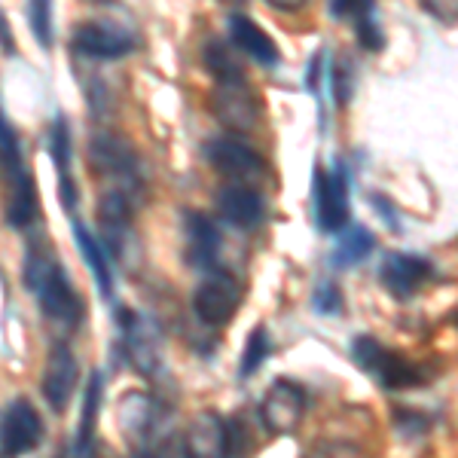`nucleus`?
<instances>
[{
    "label": "nucleus",
    "mask_w": 458,
    "mask_h": 458,
    "mask_svg": "<svg viewBox=\"0 0 458 458\" xmlns=\"http://www.w3.org/2000/svg\"><path fill=\"white\" fill-rule=\"evenodd\" d=\"M352 25H354V34H358V43L367 53H382V49H386V28H382V21H379L376 0H370V4L352 19Z\"/></svg>",
    "instance_id": "obj_26"
},
{
    "label": "nucleus",
    "mask_w": 458,
    "mask_h": 458,
    "mask_svg": "<svg viewBox=\"0 0 458 458\" xmlns=\"http://www.w3.org/2000/svg\"><path fill=\"white\" fill-rule=\"evenodd\" d=\"M312 309L318 315H343V291L334 282H318V287L312 291Z\"/></svg>",
    "instance_id": "obj_29"
},
{
    "label": "nucleus",
    "mask_w": 458,
    "mask_h": 458,
    "mask_svg": "<svg viewBox=\"0 0 458 458\" xmlns=\"http://www.w3.org/2000/svg\"><path fill=\"white\" fill-rule=\"evenodd\" d=\"M352 62H339V64H330V89H334V98H336V107H345L352 101V86H354V77H352Z\"/></svg>",
    "instance_id": "obj_30"
},
{
    "label": "nucleus",
    "mask_w": 458,
    "mask_h": 458,
    "mask_svg": "<svg viewBox=\"0 0 458 458\" xmlns=\"http://www.w3.org/2000/svg\"><path fill=\"white\" fill-rule=\"evenodd\" d=\"M211 114L224 129L235 131V135H248L263 120V98L248 83V77L214 80Z\"/></svg>",
    "instance_id": "obj_6"
},
{
    "label": "nucleus",
    "mask_w": 458,
    "mask_h": 458,
    "mask_svg": "<svg viewBox=\"0 0 458 458\" xmlns=\"http://www.w3.org/2000/svg\"><path fill=\"white\" fill-rule=\"evenodd\" d=\"M352 360L388 391H406L422 386V370L412 360H406L401 352L388 349V345H382L373 336L352 339Z\"/></svg>",
    "instance_id": "obj_5"
},
{
    "label": "nucleus",
    "mask_w": 458,
    "mask_h": 458,
    "mask_svg": "<svg viewBox=\"0 0 458 458\" xmlns=\"http://www.w3.org/2000/svg\"><path fill=\"white\" fill-rule=\"evenodd\" d=\"M0 49L4 53H16V43H13V31H10V25H6V19L0 16Z\"/></svg>",
    "instance_id": "obj_33"
},
{
    "label": "nucleus",
    "mask_w": 458,
    "mask_h": 458,
    "mask_svg": "<svg viewBox=\"0 0 458 458\" xmlns=\"http://www.w3.org/2000/svg\"><path fill=\"white\" fill-rule=\"evenodd\" d=\"M229 43L254 58L260 68H278L282 64V49L276 47V40L245 13H233L229 16Z\"/></svg>",
    "instance_id": "obj_20"
},
{
    "label": "nucleus",
    "mask_w": 458,
    "mask_h": 458,
    "mask_svg": "<svg viewBox=\"0 0 458 458\" xmlns=\"http://www.w3.org/2000/svg\"><path fill=\"white\" fill-rule=\"evenodd\" d=\"M77 382H80V364L73 358V352L64 343L53 345L47 358V367H43V379H40V391L47 397L49 410L53 412H64L68 403L77 394Z\"/></svg>",
    "instance_id": "obj_16"
},
{
    "label": "nucleus",
    "mask_w": 458,
    "mask_h": 458,
    "mask_svg": "<svg viewBox=\"0 0 458 458\" xmlns=\"http://www.w3.org/2000/svg\"><path fill=\"white\" fill-rule=\"evenodd\" d=\"M202 157L208 159L214 172L229 177V181L257 183L269 172V165H266L260 153L250 150L248 144L235 141V138H211V141L202 144Z\"/></svg>",
    "instance_id": "obj_11"
},
{
    "label": "nucleus",
    "mask_w": 458,
    "mask_h": 458,
    "mask_svg": "<svg viewBox=\"0 0 458 458\" xmlns=\"http://www.w3.org/2000/svg\"><path fill=\"white\" fill-rule=\"evenodd\" d=\"M120 428L125 443L141 455L165 453L168 440H172L168 410L144 391H129L120 401Z\"/></svg>",
    "instance_id": "obj_3"
},
{
    "label": "nucleus",
    "mask_w": 458,
    "mask_h": 458,
    "mask_svg": "<svg viewBox=\"0 0 458 458\" xmlns=\"http://www.w3.org/2000/svg\"><path fill=\"white\" fill-rule=\"evenodd\" d=\"M21 278H25V287L37 297L49 321H55L64 330L80 327V321L86 318V300L77 293L68 269L62 266L47 239L28 242Z\"/></svg>",
    "instance_id": "obj_1"
},
{
    "label": "nucleus",
    "mask_w": 458,
    "mask_h": 458,
    "mask_svg": "<svg viewBox=\"0 0 458 458\" xmlns=\"http://www.w3.org/2000/svg\"><path fill=\"white\" fill-rule=\"evenodd\" d=\"M352 217V172L345 159H334L327 172H315V220L318 229L336 235Z\"/></svg>",
    "instance_id": "obj_7"
},
{
    "label": "nucleus",
    "mask_w": 458,
    "mask_h": 458,
    "mask_svg": "<svg viewBox=\"0 0 458 458\" xmlns=\"http://www.w3.org/2000/svg\"><path fill=\"white\" fill-rule=\"evenodd\" d=\"M242 300H245V287L239 284V278L217 266V269L205 272V278L193 291V312L202 324L220 330L235 321Z\"/></svg>",
    "instance_id": "obj_9"
},
{
    "label": "nucleus",
    "mask_w": 458,
    "mask_h": 458,
    "mask_svg": "<svg viewBox=\"0 0 458 458\" xmlns=\"http://www.w3.org/2000/svg\"><path fill=\"white\" fill-rule=\"evenodd\" d=\"M89 168L105 177L110 190H123L131 199L141 196L144 172L135 147L120 135H95L89 141Z\"/></svg>",
    "instance_id": "obj_4"
},
{
    "label": "nucleus",
    "mask_w": 458,
    "mask_h": 458,
    "mask_svg": "<svg viewBox=\"0 0 458 458\" xmlns=\"http://www.w3.org/2000/svg\"><path fill=\"white\" fill-rule=\"evenodd\" d=\"M131 211H135V199L123 190H105L98 199V226H101V245L107 254L120 263L138 260V242L135 229H131Z\"/></svg>",
    "instance_id": "obj_8"
},
{
    "label": "nucleus",
    "mask_w": 458,
    "mask_h": 458,
    "mask_svg": "<svg viewBox=\"0 0 458 458\" xmlns=\"http://www.w3.org/2000/svg\"><path fill=\"white\" fill-rule=\"evenodd\" d=\"M116 321H120V343L125 360L141 376H157L162 367V330L157 318L120 309Z\"/></svg>",
    "instance_id": "obj_10"
},
{
    "label": "nucleus",
    "mask_w": 458,
    "mask_h": 458,
    "mask_svg": "<svg viewBox=\"0 0 458 458\" xmlns=\"http://www.w3.org/2000/svg\"><path fill=\"white\" fill-rule=\"evenodd\" d=\"M431 276L434 263L422 254H410V250H391L379 266V282L394 300L416 297L431 282Z\"/></svg>",
    "instance_id": "obj_13"
},
{
    "label": "nucleus",
    "mask_w": 458,
    "mask_h": 458,
    "mask_svg": "<svg viewBox=\"0 0 458 458\" xmlns=\"http://www.w3.org/2000/svg\"><path fill=\"white\" fill-rule=\"evenodd\" d=\"M202 62H205V71H208L214 80L245 77V71H242L239 58H235V53L229 49V43L220 40V37H211V40L202 47Z\"/></svg>",
    "instance_id": "obj_25"
},
{
    "label": "nucleus",
    "mask_w": 458,
    "mask_h": 458,
    "mask_svg": "<svg viewBox=\"0 0 458 458\" xmlns=\"http://www.w3.org/2000/svg\"><path fill=\"white\" fill-rule=\"evenodd\" d=\"M260 419L266 431L272 434H293L306 419V391L291 379H278L266 391L260 403Z\"/></svg>",
    "instance_id": "obj_15"
},
{
    "label": "nucleus",
    "mask_w": 458,
    "mask_h": 458,
    "mask_svg": "<svg viewBox=\"0 0 458 458\" xmlns=\"http://www.w3.org/2000/svg\"><path fill=\"white\" fill-rule=\"evenodd\" d=\"M214 208L224 224L235 229H257L266 220V199L254 183L233 181L217 193Z\"/></svg>",
    "instance_id": "obj_17"
},
{
    "label": "nucleus",
    "mask_w": 458,
    "mask_h": 458,
    "mask_svg": "<svg viewBox=\"0 0 458 458\" xmlns=\"http://www.w3.org/2000/svg\"><path fill=\"white\" fill-rule=\"evenodd\" d=\"M0 183L6 190V205H4V220L13 229H28L37 217V181L28 172L25 157H21V144L16 129L6 120V114L0 110Z\"/></svg>",
    "instance_id": "obj_2"
},
{
    "label": "nucleus",
    "mask_w": 458,
    "mask_h": 458,
    "mask_svg": "<svg viewBox=\"0 0 458 458\" xmlns=\"http://www.w3.org/2000/svg\"><path fill=\"white\" fill-rule=\"evenodd\" d=\"M336 235H339L336 248H334V254H330V263H334L336 269H349V266L364 263L367 257L373 254V248H376L373 233L367 226H360V224L343 226Z\"/></svg>",
    "instance_id": "obj_24"
},
{
    "label": "nucleus",
    "mask_w": 458,
    "mask_h": 458,
    "mask_svg": "<svg viewBox=\"0 0 458 458\" xmlns=\"http://www.w3.org/2000/svg\"><path fill=\"white\" fill-rule=\"evenodd\" d=\"M370 0H330V19L336 21H352Z\"/></svg>",
    "instance_id": "obj_31"
},
{
    "label": "nucleus",
    "mask_w": 458,
    "mask_h": 458,
    "mask_svg": "<svg viewBox=\"0 0 458 458\" xmlns=\"http://www.w3.org/2000/svg\"><path fill=\"white\" fill-rule=\"evenodd\" d=\"M28 25L43 49L53 47V0H28Z\"/></svg>",
    "instance_id": "obj_28"
},
{
    "label": "nucleus",
    "mask_w": 458,
    "mask_h": 458,
    "mask_svg": "<svg viewBox=\"0 0 458 458\" xmlns=\"http://www.w3.org/2000/svg\"><path fill=\"white\" fill-rule=\"evenodd\" d=\"M183 449L187 455H233V419H224L217 412H199L183 434Z\"/></svg>",
    "instance_id": "obj_19"
},
{
    "label": "nucleus",
    "mask_w": 458,
    "mask_h": 458,
    "mask_svg": "<svg viewBox=\"0 0 458 458\" xmlns=\"http://www.w3.org/2000/svg\"><path fill=\"white\" fill-rule=\"evenodd\" d=\"M71 43L73 53L95 58V62H116V58H125L138 47L135 37L125 28H116L110 21H83V25L73 28Z\"/></svg>",
    "instance_id": "obj_14"
},
{
    "label": "nucleus",
    "mask_w": 458,
    "mask_h": 458,
    "mask_svg": "<svg viewBox=\"0 0 458 458\" xmlns=\"http://www.w3.org/2000/svg\"><path fill=\"white\" fill-rule=\"evenodd\" d=\"M266 4L276 6V10H282V13H297L309 4V0H266Z\"/></svg>",
    "instance_id": "obj_34"
},
{
    "label": "nucleus",
    "mask_w": 458,
    "mask_h": 458,
    "mask_svg": "<svg viewBox=\"0 0 458 458\" xmlns=\"http://www.w3.org/2000/svg\"><path fill=\"white\" fill-rule=\"evenodd\" d=\"M183 242H187V263L202 272L217 269L224 235L217 224L202 211H183Z\"/></svg>",
    "instance_id": "obj_18"
},
{
    "label": "nucleus",
    "mask_w": 458,
    "mask_h": 458,
    "mask_svg": "<svg viewBox=\"0 0 458 458\" xmlns=\"http://www.w3.org/2000/svg\"><path fill=\"white\" fill-rule=\"evenodd\" d=\"M269 354H272V336H269V330H266V324H257L245 343V352H242L239 379H250V376L266 364Z\"/></svg>",
    "instance_id": "obj_27"
},
{
    "label": "nucleus",
    "mask_w": 458,
    "mask_h": 458,
    "mask_svg": "<svg viewBox=\"0 0 458 458\" xmlns=\"http://www.w3.org/2000/svg\"><path fill=\"white\" fill-rule=\"evenodd\" d=\"M49 157H53L55 172H58V193H62V205H64V211L73 214L80 205V190H77L73 174H71V159H73L71 125L62 114L55 116L53 129H49Z\"/></svg>",
    "instance_id": "obj_21"
},
{
    "label": "nucleus",
    "mask_w": 458,
    "mask_h": 458,
    "mask_svg": "<svg viewBox=\"0 0 458 458\" xmlns=\"http://www.w3.org/2000/svg\"><path fill=\"white\" fill-rule=\"evenodd\" d=\"M101 406H105V373L92 370L83 394V419H80L77 437H73V455H89L95 449V428H98Z\"/></svg>",
    "instance_id": "obj_23"
},
{
    "label": "nucleus",
    "mask_w": 458,
    "mask_h": 458,
    "mask_svg": "<svg viewBox=\"0 0 458 458\" xmlns=\"http://www.w3.org/2000/svg\"><path fill=\"white\" fill-rule=\"evenodd\" d=\"M370 205H376V208H379V217L386 220L388 229H394V233H401V220H397V214H394V205H391L386 196L370 193Z\"/></svg>",
    "instance_id": "obj_32"
},
{
    "label": "nucleus",
    "mask_w": 458,
    "mask_h": 458,
    "mask_svg": "<svg viewBox=\"0 0 458 458\" xmlns=\"http://www.w3.org/2000/svg\"><path fill=\"white\" fill-rule=\"evenodd\" d=\"M73 239H77L80 254H83L89 272H92L95 284H98V293L105 300H110L114 297V266H110L107 248L101 245L98 235H92L83 224H77V220H73Z\"/></svg>",
    "instance_id": "obj_22"
},
{
    "label": "nucleus",
    "mask_w": 458,
    "mask_h": 458,
    "mask_svg": "<svg viewBox=\"0 0 458 458\" xmlns=\"http://www.w3.org/2000/svg\"><path fill=\"white\" fill-rule=\"evenodd\" d=\"M43 443V419L37 406L25 397H16L0 412V455L31 453Z\"/></svg>",
    "instance_id": "obj_12"
}]
</instances>
